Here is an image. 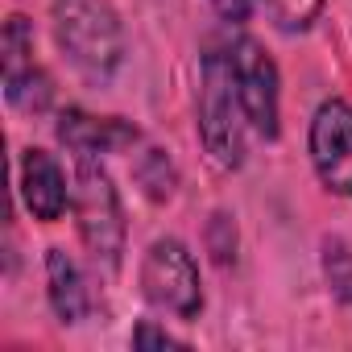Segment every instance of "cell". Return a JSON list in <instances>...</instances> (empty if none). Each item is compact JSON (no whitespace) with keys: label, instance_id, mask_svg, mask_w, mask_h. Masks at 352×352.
<instances>
[{"label":"cell","instance_id":"7a4b0ae2","mask_svg":"<svg viewBox=\"0 0 352 352\" xmlns=\"http://www.w3.org/2000/svg\"><path fill=\"white\" fill-rule=\"evenodd\" d=\"M195 129L204 141V153L216 170H241L245 166V137L249 120L232 83V67L224 46H212L199 63V100H195Z\"/></svg>","mask_w":352,"mask_h":352},{"label":"cell","instance_id":"4fadbf2b","mask_svg":"<svg viewBox=\"0 0 352 352\" xmlns=\"http://www.w3.org/2000/svg\"><path fill=\"white\" fill-rule=\"evenodd\" d=\"M323 5H327V0H261L265 17H270L274 30L286 34V38L307 34V30L323 17Z\"/></svg>","mask_w":352,"mask_h":352},{"label":"cell","instance_id":"6da1fadb","mask_svg":"<svg viewBox=\"0 0 352 352\" xmlns=\"http://www.w3.org/2000/svg\"><path fill=\"white\" fill-rule=\"evenodd\" d=\"M54 42L87 83H108L124 63V30L108 0H50Z\"/></svg>","mask_w":352,"mask_h":352},{"label":"cell","instance_id":"9a60e30c","mask_svg":"<svg viewBox=\"0 0 352 352\" xmlns=\"http://www.w3.org/2000/svg\"><path fill=\"white\" fill-rule=\"evenodd\" d=\"M129 344L133 348H191L183 336H174V331H166V327H157L153 319H141L137 327H133V336H129Z\"/></svg>","mask_w":352,"mask_h":352},{"label":"cell","instance_id":"8fae6325","mask_svg":"<svg viewBox=\"0 0 352 352\" xmlns=\"http://www.w3.org/2000/svg\"><path fill=\"white\" fill-rule=\"evenodd\" d=\"M133 179L141 183V191L153 199V204H166L174 195V187H179V170H174V162L166 157V149H145L133 166Z\"/></svg>","mask_w":352,"mask_h":352},{"label":"cell","instance_id":"277c9868","mask_svg":"<svg viewBox=\"0 0 352 352\" xmlns=\"http://www.w3.org/2000/svg\"><path fill=\"white\" fill-rule=\"evenodd\" d=\"M141 294L149 307L195 323L204 311V278H199V261L195 253L179 241V236H157L145 253H141Z\"/></svg>","mask_w":352,"mask_h":352},{"label":"cell","instance_id":"3957f363","mask_svg":"<svg viewBox=\"0 0 352 352\" xmlns=\"http://www.w3.org/2000/svg\"><path fill=\"white\" fill-rule=\"evenodd\" d=\"M71 216L79 228L83 249L91 253L96 265L120 270L129 224L120 208V191L100 157H75V183H71Z\"/></svg>","mask_w":352,"mask_h":352},{"label":"cell","instance_id":"9c48e42d","mask_svg":"<svg viewBox=\"0 0 352 352\" xmlns=\"http://www.w3.org/2000/svg\"><path fill=\"white\" fill-rule=\"evenodd\" d=\"M54 133L71 149V157H104V153L133 149L141 141L137 124H129L124 116H91L83 108H63Z\"/></svg>","mask_w":352,"mask_h":352},{"label":"cell","instance_id":"2e32d148","mask_svg":"<svg viewBox=\"0 0 352 352\" xmlns=\"http://www.w3.org/2000/svg\"><path fill=\"white\" fill-rule=\"evenodd\" d=\"M253 5H257V0H212V9H216L220 21H228V25H245L249 13H253Z\"/></svg>","mask_w":352,"mask_h":352},{"label":"cell","instance_id":"30bf717a","mask_svg":"<svg viewBox=\"0 0 352 352\" xmlns=\"http://www.w3.org/2000/svg\"><path fill=\"white\" fill-rule=\"evenodd\" d=\"M46 298L58 323L75 327L83 319H91V286L79 270V261L67 249H46Z\"/></svg>","mask_w":352,"mask_h":352},{"label":"cell","instance_id":"5b68a950","mask_svg":"<svg viewBox=\"0 0 352 352\" xmlns=\"http://www.w3.org/2000/svg\"><path fill=\"white\" fill-rule=\"evenodd\" d=\"M228 67H232V83L249 120V133H257L261 141H278L282 133V75L278 63L270 58V50L257 38H232L224 46Z\"/></svg>","mask_w":352,"mask_h":352},{"label":"cell","instance_id":"5bb4252c","mask_svg":"<svg viewBox=\"0 0 352 352\" xmlns=\"http://www.w3.org/2000/svg\"><path fill=\"white\" fill-rule=\"evenodd\" d=\"M208 253L216 257V265H232L236 261V224H232V216L216 212L208 220Z\"/></svg>","mask_w":352,"mask_h":352},{"label":"cell","instance_id":"8992f818","mask_svg":"<svg viewBox=\"0 0 352 352\" xmlns=\"http://www.w3.org/2000/svg\"><path fill=\"white\" fill-rule=\"evenodd\" d=\"M307 153L327 195L352 199V104L340 96L319 100L307 129Z\"/></svg>","mask_w":352,"mask_h":352},{"label":"cell","instance_id":"52a82bcc","mask_svg":"<svg viewBox=\"0 0 352 352\" xmlns=\"http://www.w3.org/2000/svg\"><path fill=\"white\" fill-rule=\"evenodd\" d=\"M0 50H5V100L17 112H25V116L50 112V104H54V79L34 58V25H30L25 13H13L5 21Z\"/></svg>","mask_w":352,"mask_h":352},{"label":"cell","instance_id":"ba28073f","mask_svg":"<svg viewBox=\"0 0 352 352\" xmlns=\"http://www.w3.org/2000/svg\"><path fill=\"white\" fill-rule=\"evenodd\" d=\"M17 187H21V204L34 220L42 224H58L71 208V187H67V174L58 166L54 153L30 145L21 149V162H17Z\"/></svg>","mask_w":352,"mask_h":352},{"label":"cell","instance_id":"7c38bea8","mask_svg":"<svg viewBox=\"0 0 352 352\" xmlns=\"http://www.w3.org/2000/svg\"><path fill=\"white\" fill-rule=\"evenodd\" d=\"M319 265H323V282H327L331 298L344 302V307H352V245L340 241V236H327Z\"/></svg>","mask_w":352,"mask_h":352}]
</instances>
